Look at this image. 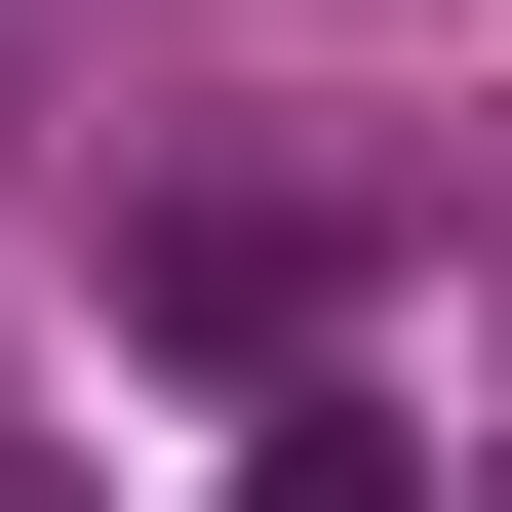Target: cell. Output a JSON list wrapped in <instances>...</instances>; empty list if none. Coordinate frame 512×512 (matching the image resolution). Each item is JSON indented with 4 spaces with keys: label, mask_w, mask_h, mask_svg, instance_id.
<instances>
[{
    "label": "cell",
    "mask_w": 512,
    "mask_h": 512,
    "mask_svg": "<svg viewBox=\"0 0 512 512\" xmlns=\"http://www.w3.org/2000/svg\"><path fill=\"white\" fill-rule=\"evenodd\" d=\"M276 512H394V434H355V394H276Z\"/></svg>",
    "instance_id": "6da1fadb"
}]
</instances>
